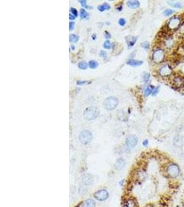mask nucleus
I'll use <instances>...</instances> for the list:
<instances>
[{
	"label": "nucleus",
	"mask_w": 184,
	"mask_h": 207,
	"mask_svg": "<svg viewBox=\"0 0 184 207\" xmlns=\"http://www.w3.org/2000/svg\"><path fill=\"white\" fill-rule=\"evenodd\" d=\"M98 62H97V61L95 60H90L89 62H88V66L90 69H95L97 68V66H98Z\"/></svg>",
	"instance_id": "nucleus-21"
},
{
	"label": "nucleus",
	"mask_w": 184,
	"mask_h": 207,
	"mask_svg": "<svg viewBox=\"0 0 184 207\" xmlns=\"http://www.w3.org/2000/svg\"><path fill=\"white\" fill-rule=\"evenodd\" d=\"M69 40L70 42H72V43H75V42H77L79 40V36H77L74 34L70 35Z\"/></svg>",
	"instance_id": "nucleus-24"
},
{
	"label": "nucleus",
	"mask_w": 184,
	"mask_h": 207,
	"mask_svg": "<svg viewBox=\"0 0 184 207\" xmlns=\"http://www.w3.org/2000/svg\"><path fill=\"white\" fill-rule=\"evenodd\" d=\"M88 82H87V81L79 80V81H77V84L79 85V86H81V85H83V84H86V83H88Z\"/></svg>",
	"instance_id": "nucleus-34"
},
{
	"label": "nucleus",
	"mask_w": 184,
	"mask_h": 207,
	"mask_svg": "<svg viewBox=\"0 0 184 207\" xmlns=\"http://www.w3.org/2000/svg\"><path fill=\"white\" fill-rule=\"evenodd\" d=\"M92 38L93 39H96V35H95V34L92 35Z\"/></svg>",
	"instance_id": "nucleus-42"
},
{
	"label": "nucleus",
	"mask_w": 184,
	"mask_h": 207,
	"mask_svg": "<svg viewBox=\"0 0 184 207\" xmlns=\"http://www.w3.org/2000/svg\"><path fill=\"white\" fill-rule=\"evenodd\" d=\"M81 204H83V202H81V203H79V204H78V205H77V206H75L74 207H79V206H81Z\"/></svg>",
	"instance_id": "nucleus-43"
},
{
	"label": "nucleus",
	"mask_w": 184,
	"mask_h": 207,
	"mask_svg": "<svg viewBox=\"0 0 184 207\" xmlns=\"http://www.w3.org/2000/svg\"><path fill=\"white\" fill-rule=\"evenodd\" d=\"M174 13V10H172V9H166V10H164V12H163V14H164L165 16H170V15H171L173 14Z\"/></svg>",
	"instance_id": "nucleus-27"
},
{
	"label": "nucleus",
	"mask_w": 184,
	"mask_h": 207,
	"mask_svg": "<svg viewBox=\"0 0 184 207\" xmlns=\"http://www.w3.org/2000/svg\"><path fill=\"white\" fill-rule=\"evenodd\" d=\"M99 110L95 106H90L86 109L83 112V118L86 120H92L99 115Z\"/></svg>",
	"instance_id": "nucleus-2"
},
{
	"label": "nucleus",
	"mask_w": 184,
	"mask_h": 207,
	"mask_svg": "<svg viewBox=\"0 0 184 207\" xmlns=\"http://www.w3.org/2000/svg\"><path fill=\"white\" fill-rule=\"evenodd\" d=\"M172 86L177 89H179L184 86V79L182 76L175 75L172 77L171 80Z\"/></svg>",
	"instance_id": "nucleus-8"
},
{
	"label": "nucleus",
	"mask_w": 184,
	"mask_h": 207,
	"mask_svg": "<svg viewBox=\"0 0 184 207\" xmlns=\"http://www.w3.org/2000/svg\"><path fill=\"white\" fill-rule=\"evenodd\" d=\"M137 141L138 139L137 137L135 136H133V135H130V136L127 137L126 140V144L127 147L129 148H135L137 144Z\"/></svg>",
	"instance_id": "nucleus-10"
},
{
	"label": "nucleus",
	"mask_w": 184,
	"mask_h": 207,
	"mask_svg": "<svg viewBox=\"0 0 184 207\" xmlns=\"http://www.w3.org/2000/svg\"><path fill=\"white\" fill-rule=\"evenodd\" d=\"M75 17H74L73 15H72V14H70V15H69V19H70V20H74V19H75Z\"/></svg>",
	"instance_id": "nucleus-39"
},
{
	"label": "nucleus",
	"mask_w": 184,
	"mask_h": 207,
	"mask_svg": "<svg viewBox=\"0 0 184 207\" xmlns=\"http://www.w3.org/2000/svg\"><path fill=\"white\" fill-rule=\"evenodd\" d=\"M163 43H164V46L165 48L168 49H171L173 48L175 42H174V39L171 37V36L168 35L165 37V40L164 42H163Z\"/></svg>",
	"instance_id": "nucleus-11"
},
{
	"label": "nucleus",
	"mask_w": 184,
	"mask_h": 207,
	"mask_svg": "<svg viewBox=\"0 0 184 207\" xmlns=\"http://www.w3.org/2000/svg\"><path fill=\"white\" fill-rule=\"evenodd\" d=\"M137 40V37H128V39L127 40V44H128V46L129 47V48H132V47H133L134 45L135 44Z\"/></svg>",
	"instance_id": "nucleus-18"
},
{
	"label": "nucleus",
	"mask_w": 184,
	"mask_h": 207,
	"mask_svg": "<svg viewBox=\"0 0 184 207\" xmlns=\"http://www.w3.org/2000/svg\"><path fill=\"white\" fill-rule=\"evenodd\" d=\"M88 17V13L86 12L85 9H81L80 10V17L81 19H85Z\"/></svg>",
	"instance_id": "nucleus-26"
},
{
	"label": "nucleus",
	"mask_w": 184,
	"mask_h": 207,
	"mask_svg": "<svg viewBox=\"0 0 184 207\" xmlns=\"http://www.w3.org/2000/svg\"><path fill=\"white\" fill-rule=\"evenodd\" d=\"M127 6L131 8H137L140 6V3L139 1H127Z\"/></svg>",
	"instance_id": "nucleus-17"
},
{
	"label": "nucleus",
	"mask_w": 184,
	"mask_h": 207,
	"mask_svg": "<svg viewBox=\"0 0 184 207\" xmlns=\"http://www.w3.org/2000/svg\"><path fill=\"white\" fill-rule=\"evenodd\" d=\"M125 165H126V162H125L124 159L123 158H119L116 161L115 164V168L116 170L120 171L124 168Z\"/></svg>",
	"instance_id": "nucleus-13"
},
{
	"label": "nucleus",
	"mask_w": 184,
	"mask_h": 207,
	"mask_svg": "<svg viewBox=\"0 0 184 207\" xmlns=\"http://www.w3.org/2000/svg\"><path fill=\"white\" fill-rule=\"evenodd\" d=\"M78 67L81 70H86L88 68V64L85 61H81L80 62H79Z\"/></svg>",
	"instance_id": "nucleus-22"
},
{
	"label": "nucleus",
	"mask_w": 184,
	"mask_h": 207,
	"mask_svg": "<svg viewBox=\"0 0 184 207\" xmlns=\"http://www.w3.org/2000/svg\"><path fill=\"white\" fill-rule=\"evenodd\" d=\"M119 104V100L115 97H109L104 101V106L108 111L114 110L117 106Z\"/></svg>",
	"instance_id": "nucleus-4"
},
{
	"label": "nucleus",
	"mask_w": 184,
	"mask_h": 207,
	"mask_svg": "<svg viewBox=\"0 0 184 207\" xmlns=\"http://www.w3.org/2000/svg\"><path fill=\"white\" fill-rule=\"evenodd\" d=\"M155 89L153 85H149L148 86H147L146 89H145L144 91V95L146 97L149 96L150 94L153 93V92L154 91V89Z\"/></svg>",
	"instance_id": "nucleus-19"
},
{
	"label": "nucleus",
	"mask_w": 184,
	"mask_h": 207,
	"mask_svg": "<svg viewBox=\"0 0 184 207\" xmlns=\"http://www.w3.org/2000/svg\"><path fill=\"white\" fill-rule=\"evenodd\" d=\"M95 202L92 199H88L85 202H83V204L81 207H95Z\"/></svg>",
	"instance_id": "nucleus-16"
},
{
	"label": "nucleus",
	"mask_w": 184,
	"mask_h": 207,
	"mask_svg": "<svg viewBox=\"0 0 184 207\" xmlns=\"http://www.w3.org/2000/svg\"><path fill=\"white\" fill-rule=\"evenodd\" d=\"M110 8V6L109 5L108 3H104V4H102V5L98 6V10L99 11H101V12H103V11L106 10H109Z\"/></svg>",
	"instance_id": "nucleus-20"
},
{
	"label": "nucleus",
	"mask_w": 184,
	"mask_h": 207,
	"mask_svg": "<svg viewBox=\"0 0 184 207\" xmlns=\"http://www.w3.org/2000/svg\"><path fill=\"white\" fill-rule=\"evenodd\" d=\"M150 75L149 73H145L144 74V75H143V80L145 82H147L150 80Z\"/></svg>",
	"instance_id": "nucleus-28"
},
{
	"label": "nucleus",
	"mask_w": 184,
	"mask_h": 207,
	"mask_svg": "<svg viewBox=\"0 0 184 207\" xmlns=\"http://www.w3.org/2000/svg\"><path fill=\"white\" fill-rule=\"evenodd\" d=\"M94 197L99 202H104L109 197V193L106 189H99L94 193Z\"/></svg>",
	"instance_id": "nucleus-9"
},
{
	"label": "nucleus",
	"mask_w": 184,
	"mask_h": 207,
	"mask_svg": "<svg viewBox=\"0 0 184 207\" xmlns=\"http://www.w3.org/2000/svg\"><path fill=\"white\" fill-rule=\"evenodd\" d=\"M142 61L141 60H133V59H130L128 61H127L126 64L128 65H130V66H141V65H142L143 64Z\"/></svg>",
	"instance_id": "nucleus-15"
},
{
	"label": "nucleus",
	"mask_w": 184,
	"mask_h": 207,
	"mask_svg": "<svg viewBox=\"0 0 184 207\" xmlns=\"http://www.w3.org/2000/svg\"><path fill=\"white\" fill-rule=\"evenodd\" d=\"M159 90H160V86H159L157 87H156L155 89H154V91L153 92V93H152V95H153V96H155L156 94H157L159 93Z\"/></svg>",
	"instance_id": "nucleus-32"
},
{
	"label": "nucleus",
	"mask_w": 184,
	"mask_h": 207,
	"mask_svg": "<svg viewBox=\"0 0 184 207\" xmlns=\"http://www.w3.org/2000/svg\"><path fill=\"white\" fill-rule=\"evenodd\" d=\"M92 135L89 130H85L81 131L79 135V140L83 144H88L91 141Z\"/></svg>",
	"instance_id": "nucleus-6"
},
{
	"label": "nucleus",
	"mask_w": 184,
	"mask_h": 207,
	"mask_svg": "<svg viewBox=\"0 0 184 207\" xmlns=\"http://www.w3.org/2000/svg\"><path fill=\"white\" fill-rule=\"evenodd\" d=\"M126 20H125V19H124V18H121V19H119V25H121V26H124L125 24H126Z\"/></svg>",
	"instance_id": "nucleus-33"
},
{
	"label": "nucleus",
	"mask_w": 184,
	"mask_h": 207,
	"mask_svg": "<svg viewBox=\"0 0 184 207\" xmlns=\"http://www.w3.org/2000/svg\"><path fill=\"white\" fill-rule=\"evenodd\" d=\"M79 1L80 2L81 5L83 7L87 8H92V7H90V6H88L87 5H86V0H79Z\"/></svg>",
	"instance_id": "nucleus-29"
},
{
	"label": "nucleus",
	"mask_w": 184,
	"mask_h": 207,
	"mask_svg": "<svg viewBox=\"0 0 184 207\" xmlns=\"http://www.w3.org/2000/svg\"><path fill=\"white\" fill-rule=\"evenodd\" d=\"M142 46L145 49H148L150 48V44L148 42H145L142 44Z\"/></svg>",
	"instance_id": "nucleus-31"
},
{
	"label": "nucleus",
	"mask_w": 184,
	"mask_h": 207,
	"mask_svg": "<svg viewBox=\"0 0 184 207\" xmlns=\"http://www.w3.org/2000/svg\"><path fill=\"white\" fill-rule=\"evenodd\" d=\"M142 144L144 147H147V144H148V140H147V139H145V140L143 141Z\"/></svg>",
	"instance_id": "nucleus-38"
},
{
	"label": "nucleus",
	"mask_w": 184,
	"mask_h": 207,
	"mask_svg": "<svg viewBox=\"0 0 184 207\" xmlns=\"http://www.w3.org/2000/svg\"><path fill=\"white\" fill-rule=\"evenodd\" d=\"M123 207H137V202L133 198L127 199L123 204Z\"/></svg>",
	"instance_id": "nucleus-14"
},
{
	"label": "nucleus",
	"mask_w": 184,
	"mask_h": 207,
	"mask_svg": "<svg viewBox=\"0 0 184 207\" xmlns=\"http://www.w3.org/2000/svg\"><path fill=\"white\" fill-rule=\"evenodd\" d=\"M181 19L179 16H174L170 18L169 21L168 22L166 27L170 31H178L181 26Z\"/></svg>",
	"instance_id": "nucleus-1"
},
{
	"label": "nucleus",
	"mask_w": 184,
	"mask_h": 207,
	"mask_svg": "<svg viewBox=\"0 0 184 207\" xmlns=\"http://www.w3.org/2000/svg\"><path fill=\"white\" fill-rule=\"evenodd\" d=\"M166 173L171 178H177L180 173V169H179V166L174 163L168 164L166 168Z\"/></svg>",
	"instance_id": "nucleus-3"
},
{
	"label": "nucleus",
	"mask_w": 184,
	"mask_h": 207,
	"mask_svg": "<svg viewBox=\"0 0 184 207\" xmlns=\"http://www.w3.org/2000/svg\"><path fill=\"white\" fill-rule=\"evenodd\" d=\"M172 71H173V68L171 65L165 64L161 67L159 71V73L161 77H167L172 75Z\"/></svg>",
	"instance_id": "nucleus-7"
},
{
	"label": "nucleus",
	"mask_w": 184,
	"mask_h": 207,
	"mask_svg": "<svg viewBox=\"0 0 184 207\" xmlns=\"http://www.w3.org/2000/svg\"><path fill=\"white\" fill-rule=\"evenodd\" d=\"M92 181H93V178L91 175L90 174L86 175L83 177L82 181H81V183L83 184V185L82 184H81V185L83 186V187H85V186H89L90 184H92Z\"/></svg>",
	"instance_id": "nucleus-12"
},
{
	"label": "nucleus",
	"mask_w": 184,
	"mask_h": 207,
	"mask_svg": "<svg viewBox=\"0 0 184 207\" xmlns=\"http://www.w3.org/2000/svg\"><path fill=\"white\" fill-rule=\"evenodd\" d=\"M148 207H154V206H148Z\"/></svg>",
	"instance_id": "nucleus-44"
},
{
	"label": "nucleus",
	"mask_w": 184,
	"mask_h": 207,
	"mask_svg": "<svg viewBox=\"0 0 184 207\" xmlns=\"http://www.w3.org/2000/svg\"><path fill=\"white\" fill-rule=\"evenodd\" d=\"M104 35H105V37L106 39H109V38L111 37V35L108 32H107V31H106L105 33H104Z\"/></svg>",
	"instance_id": "nucleus-37"
},
{
	"label": "nucleus",
	"mask_w": 184,
	"mask_h": 207,
	"mask_svg": "<svg viewBox=\"0 0 184 207\" xmlns=\"http://www.w3.org/2000/svg\"><path fill=\"white\" fill-rule=\"evenodd\" d=\"M117 10H119V11L121 10H122V6H119V7H118V8H117Z\"/></svg>",
	"instance_id": "nucleus-41"
},
{
	"label": "nucleus",
	"mask_w": 184,
	"mask_h": 207,
	"mask_svg": "<svg viewBox=\"0 0 184 207\" xmlns=\"http://www.w3.org/2000/svg\"><path fill=\"white\" fill-rule=\"evenodd\" d=\"M165 57V53L163 49L157 48L153 52L152 58L155 64H161L163 62Z\"/></svg>",
	"instance_id": "nucleus-5"
},
{
	"label": "nucleus",
	"mask_w": 184,
	"mask_h": 207,
	"mask_svg": "<svg viewBox=\"0 0 184 207\" xmlns=\"http://www.w3.org/2000/svg\"><path fill=\"white\" fill-rule=\"evenodd\" d=\"M74 22H70V24H69V30L70 31H72L74 29Z\"/></svg>",
	"instance_id": "nucleus-35"
},
{
	"label": "nucleus",
	"mask_w": 184,
	"mask_h": 207,
	"mask_svg": "<svg viewBox=\"0 0 184 207\" xmlns=\"http://www.w3.org/2000/svg\"><path fill=\"white\" fill-rule=\"evenodd\" d=\"M170 5H171L172 7L174 8H181L183 7V5L179 2H174V1H168Z\"/></svg>",
	"instance_id": "nucleus-23"
},
{
	"label": "nucleus",
	"mask_w": 184,
	"mask_h": 207,
	"mask_svg": "<svg viewBox=\"0 0 184 207\" xmlns=\"http://www.w3.org/2000/svg\"><path fill=\"white\" fill-rule=\"evenodd\" d=\"M115 44L110 43V41H108V40H106V41L104 42V47L106 49H110L114 47Z\"/></svg>",
	"instance_id": "nucleus-25"
},
{
	"label": "nucleus",
	"mask_w": 184,
	"mask_h": 207,
	"mask_svg": "<svg viewBox=\"0 0 184 207\" xmlns=\"http://www.w3.org/2000/svg\"><path fill=\"white\" fill-rule=\"evenodd\" d=\"M124 179H122V180H121L119 182V185L120 186H123L124 185Z\"/></svg>",
	"instance_id": "nucleus-40"
},
{
	"label": "nucleus",
	"mask_w": 184,
	"mask_h": 207,
	"mask_svg": "<svg viewBox=\"0 0 184 207\" xmlns=\"http://www.w3.org/2000/svg\"><path fill=\"white\" fill-rule=\"evenodd\" d=\"M70 12L72 13V15H73L74 17H77V15H78V12H77V10L75 8H70Z\"/></svg>",
	"instance_id": "nucleus-30"
},
{
	"label": "nucleus",
	"mask_w": 184,
	"mask_h": 207,
	"mask_svg": "<svg viewBox=\"0 0 184 207\" xmlns=\"http://www.w3.org/2000/svg\"><path fill=\"white\" fill-rule=\"evenodd\" d=\"M99 55L101 56V57H103L104 58H106V57H107V53H106V52L104 51H101V53H100Z\"/></svg>",
	"instance_id": "nucleus-36"
}]
</instances>
